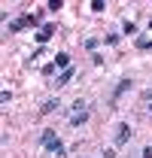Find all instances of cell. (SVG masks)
<instances>
[{"label": "cell", "mask_w": 152, "mask_h": 158, "mask_svg": "<svg viewBox=\"0 0 152 158\" xmlns=\"http://www.w3.org/2000/svg\"><path fill=\"white\" fill-rule=\"evenodd\" d=\"M40 146H43L46 152H52V155H58V152H67V149H64V143H61V137H58V131H52V128L40 134Z\"/></svg>", "instance_id": "6da1fadb"}, {"label": "cell", "mask_w": 152, "mask_h": 158, "mask_svg": "<svg viewBox=\"0 0 152 158\" xmlns=\"http://www.w3.org/2000/svg\"><path fill=\"white\" fill-rule=\"evenodd\" d=\"M85 118H88V103L79 98V100L73 103V113H70V118H67V122H70V128H79Z\"/></svg>", "instance_id": "7a4b0ae2"}, {"label": "cell", "mask_w": 152, "mask_h": 158, "mask_svg": "<svg viewBox=\"0 0 152 158\" xmlns=\"http://www.w3.org/2000/svg\"><path fill=\"white\" fill-rule=\"evenodd\" d=\"M131 88H134V79H122V82L116 85V91H113V100H110V106H119V98H122V94H128Z\"/></svg>", "instance_id": "3957f363"}, {"label": "cell", "mask_w": 152, "mask_h": 158, "mask_svg": "<svg viewBox=\"0 0 152 158\" xmlns=\"http://www.w3.org/2000/svg\"><path fill=\"white\" fill-rule=\"evenodd\" d=\"M131 137H134V134H131V125H128V122H119V128H116V146H125Z\"/></svg>", "instance_id": "277c9868"}, {"label": "cell", "mask_w": 152, "mask_h": 158, "mask_svg": "<svg viewBox=\"0 0 152 158\" xmlns=\"http://www.w3.org/2000/svg\"><path fill=\"white\" fill-rule=\"evenodd\" d=\"M52 34H55V24H43V27L37 31V43H40V46H46V43L52 40Z\"/></svg>", "instance_id": "5b68a950"}, {"label": "cell", "mask_w": 152, "mask_h": 158, "mask_svg": "<svg viewBox=\"0 0 152 158\" xmlns=\"http://www.w3.org/2000/svg\"><path fill=\"white\" fill-rule=\"evenodd\" d=\"M76 76V67H67V70H61V76H58V88H64V85H70V79Z\"/></svg>", "instance_id": "8992f818"}, {"label": "cell", "mask_w": 152, "mask_h": 158, "mask_svg": "<svg viewBox=\"0 0 152 158\" xmlns=\"http://www.w3.org/2000/svg\"><path fill=\"white\" fill-rule=\"evenodd\" d=\"M55 110H61V100H58V98H49L43 106H40V113H43V116H49V113H55Z\"/></svg>", "instance_id": "52a82bcc"}, {"label": "cell", "mask_w": 152, "mask_h": 158, "mask_svg": "<svg viewBox=\"0 0 152 158\" xmlns=\"http://www.w3.org/2000/svg\"><path fill=\"white\" fill-rule=\"evenodd\" d=\"M52 64H55L58 70H67V67H73V64H70V55H67V52H58Z\"/></svg>", "instance_id": "ba28073f"}, {"label": "cell", "mask_w": 152, "mask_h": 158, "mask_svg": "<svg viewBox=\"0 0 152 158\" xmlns=\"http://www.w3.org/2000/svg\"><path fill=\"white\" fill-rule=\"evenodd\" d=\"M100 43H103V40H100V37H88V40H85V43H82V49L95 55V52H97V46H100Z\"/></svg>", "instance_id": "9c48e42d"}, {"label": "cell", "mask_w": 152, "mask_h": 158, "mask_svg": "<svg viewBox=\"0 0 152 158\" xmlns=\"http://www.w3.org/2000/svg\"><path fill=\"white\" fill-rule=\"evenodd\" d=\"M134 46H137L140 52H152V37H137V40H134Z\"/></svg>", "instance_id": "30bf717a"}, {"label": "cell", "mask_w": 152, "mask_h": 158, "mask_svg": "<svg viewBox=\"0 0 152 158\" xmlns=\"http://www.w3.org/2000/svg\"><path fill=\"white\" fill-rule=\"evenodd\" d=\"M21 27H27V21H24V15H21V19H12V21H9V27H6V31H9V34H19Z\"/></svg>", "instance_id": "8fae6325"}, {"label": "cell", "mask_w": 152, "mask_h": 158, "mask_svg": "<svg viewBox=\"0 0 152 158\" xmlns=\"http://www.w3.org/2000/svg\"><path fill=\"white\" fill-rule=\"evenodd\" d=\"M122 31H125V34H128V37H137V34H140V31H137V24H134V21H122Z\"/></svg>", "instance_id": "7c38bea8"}, {"label": "cell", "mask_w": 152, "mask_h": 158, "mask_svg": "<svg viewBox=\"0 0 152 158\" xmlns=\"http://www.w3.org/2000/svg\"><path fill=\"white\" fill-rule=\"evenodd\" d=\"M24 21H27L31 27H37L40 21H43V12H31V15H24Z\"/></svg>", "instance_id": "4fadbf2b"}, {"label": "cell", "mask_w": 152, "mask_h": 158, "mask_svg": "<svg viewBox=\"0 0 152 158\" xmlns=\"http://www.w3.org/2000/svg\"><path fill=\"white\" fill-rule=\"evenodd\" d=\"M61 6H64L61 0H49V3H46V9H52V12H61Z\"/></svg>", "instance_id": "5bb4252c"}, {"label": "cell", "mask_w": 152, "mask_h": 158, "mask_svg": "<svg viewBox=\"0 0 152 158\" xmlns=\"http://www.w3.org/2000/svg\"><path fill=\"white\" fill-rule=\"evenodd\" d=\"M103 9H107L103 0H91V12H103Z\"/></svg>", "instance_id": "9a60e30c"}, {"label": "cell", "mask_w": 152, "mask_h": 158, "mask_svg": "<svg viewBox=\"0 0 152 158\" xmlns=\"http://www.w3.org/2000/svg\"><path fill=\"white\" fill-rule=\"evenodd\" d=\"M100 40H103L107 46H116V43H119V34H107V37H100Z\"/></svg>", "instance_id": "2e32d148"}, {"label": "cell", "mask_w": 152, "mask_h": 158, "mask_svg": "<svg viewBox=\"0 0 152 158\" xmlns=\"http://www.w3.org/2000/svg\"><path fill=\"white\" fill-rule=\"evenodd\" d=\"M9 100H12V94H9V88H3V91H0V103H9Z\"/></svg>", "instance_id": "e0dca14e"}, {"label": "cell", "mask_w": 152, "mask_h": 158, "mask_svg": "<svg viewBox=\"0 0 152 158\" xmlns=\"http://www.w3.org/2000/svg\"><path fill=\"white\" fill-rule=\"evenodd\" d=\"M55 70H58L55 64H46V67H43V76H52V73H55Z\"/></svg>", "instance_id": "ac0fdd59"}, {"label": "cell", "mask_w": 152, "mask_h": 158, "mask_svg": "<svg viewBox=\"0 0 152 158\" xmlns=\"http://www.w3.org/2000/svg\"><path fill=\"white\" fill-rule=\"evenodd\" d=\"M140 158H152V146H146V149H143V155Z\"/></svg>", "instance_id": "d6986e66"}, {"label": "cell", "mask_w": 152, "mask_h": 158, "mask_svg": "<svg viewBox=\"0 0 152 158\" xmlns=\"http://www.w3.org/2000/svg\"><path fill=\"white\" fill-rule=\"evenodd\" d=\"M103 158H116V149H107V152H103Z\"/></svg>", "instance_id": "ffe728a7"}, {"label": "cell", "mask_w": 152, "mask_h": 158, "mask_svg": "<svg viewBox=\"0 0 152 158\" xmlns=\"http://www.w3.org/2000/svg\"><path fill=\"white\" fill-rule=\"evenodd\" d=\"M149 31H152V19H149Z\"/></svg>", "instance_id": "44dd1931"}, {"label": "cell", "mask_w": 152, "mask_h": 158, "mask_svg": "<svg viewBox=\"0 0 152 158\" xmlns=\"http://www.w3.org/2000/svg\"><path fill=\"white\" fill-rule=\"evenodd\" d=\"M149 116H152V106H149Z\"/></svg>", "instance_id": "7402d4cb"}]
</instances>
